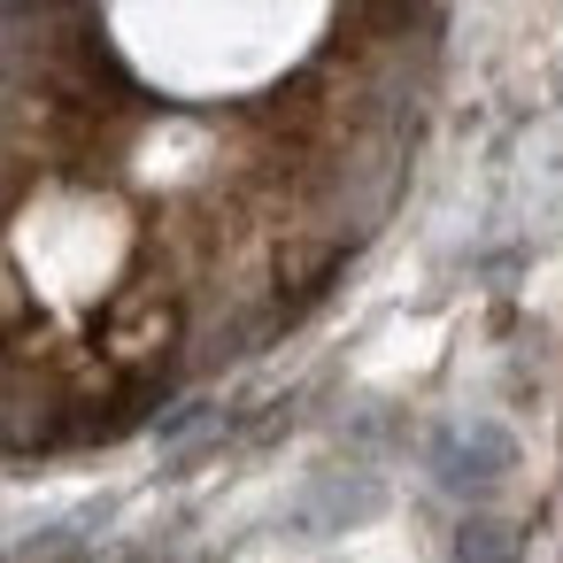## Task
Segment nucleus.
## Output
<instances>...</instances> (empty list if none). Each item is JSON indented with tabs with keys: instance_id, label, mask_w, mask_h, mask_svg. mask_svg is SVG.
Segmentation results:
<instances>
[{
	"instance_id": "f257e3e1",
	"label": "nucleus",
	"mask_w": 563,
	"mask_h": 563,
	"mask_svg": "<svg viewBox=\"0 0 563 563\" xmlns=\"http://www.w3.org/2000/svg\"><path fill=\"white\" fill-rule=\"evenodd\" d=\"M448 0H0V463L147 432L409 194Z\"/></svg>"
}]
</instances>
